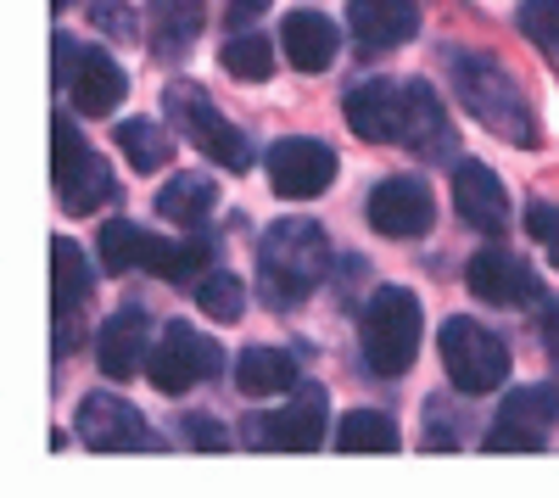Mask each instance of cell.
<instances>
[{
	"label": "cell",
	"mask_w": 559,
	"mask_h": 498,
	"mask_svg": "<svg viewBox=\"0 0 559 498\" xmlns=\"http://www.w3.org/2000/svg\"><path fill=\"white\" fill-rule=\"evenodd\" d=\"M331 275V241L313 218H280L258 241V292L274 308H292L313 297V286Z\"/></svg>",
	"instance_id": "6da1fadb"
},
{
	"label": "cell",
	"mask_w": 559,
	"mask_h": 498,
	"mask_svg": "<svg viewBox=\"0 0 559 498\" xmlns=\"http://www.w3.org/2000/svg\"><path fill=\"white\" fill-rule=\"evenodd\" d=\"M448 73H453V90H459V102L471 118H481L492 134H503V141H515V146H537V118L521 96V84L509 79L498 62L487 57H448Z\"/></svg>",
	"instance_id": "7a4b0ae2"
},
{
	"label": "cell",
	"mask_w": 559,
	"mask_h": 498,
	"mask_svg": "<svg viewBox=\"0 0 559 498\" xmlns=\"http://www.w3.org/2000/svg\"><path fill=\"white\" fill-rule=\"evenodd\" d=\"M358 347H364V365L376 376L414 370V353H419V297L403 292V286H381L376 297L364 303V313H358Z\"/></svg>",
	"instance_id": "3957f363"
},
{
	"label": "cell",
	"mask_w": 559,
	"mask_h": 498,
	"mask_svg": "<svg viewBox=\"0 0 559 498\" xmlns=\"http://www.w3.org/2000/svg\"><path fill=\"white\" fill-rule=\"evenodd\" d=\"M437 347H442L448 381H453L459 392H471V398L498 392L503 376H509V347H503L481 320H471V313H453V320L442 325V336H437Z\"/></svg>",
	"instance_id": "277c9868"
},
{
	"label": "cell",
	"mask_w": 559,
	"mask_h": 498,
	"mask_svg": "<svg viewBox=\"0 0 559 498\" xmlns=\"http://www.w3.org/2000/svg\"><path fill=\"white\" fill-rule=\"evenodd\" d=\"M168 118L179 123V134H191V146H202L218 168H247L252 163V146H247V134L229 123L197 84H174L168 90Z\"/></svg>",
	"instance_id": "5b68a950"
},
{
	"label": "cell",
	"mask_w": 559,
	"mask_h": 498,
	"mask_svg": "<svg viewBox=\"0 0 559 498\" xmlns=\"http://www.w3.org/2000/svg\"><path fill=\"white\" fill-rule=\"evenodd\" d=\"M51 152H57V191H62V208L73 218L96 213L102 202H112V168L84 146V134L73 129V118H57L51 123Z\"/></svg>",
	"instance_id": "8992f818"
},
{
	"label": "cell",
	"mask_w": 559,
	"mask_h": 498,
	"mask_svg": "<svg viewBox=\"0 0 559 498\" xmlns=\"http://www.w3.org/2000/svg\"><path fill=\"white\" fill-rule=\"evenodd\" d=\"M146 376L157 392H191L197 381L218 376V342H207L202 331H191L185 320H174L163 331V342L146 358Z\"/></svg>",
	"instance_id": "52a82bcc"
},
{
	"label": "cell",
	"mask_w": 559,
	"mask_h": 498,
	"mask_svg": "<svg viewBox=\"0 0 559 498\" xmlns=\"http://www.w3.org/2000/svg\"><path fill=\"white\" fill-rule=\"evenodd\" d=\"M336 179V152L324 141H308V134H286V141L269 146V186L286 202H308L319 191H331Z\"/></svg>",
	"instance_id": "ba28073f"
},
{
	"label": "cell",
	"mask_w": 559,
	"mask_h": 498,
	"mask_svg": "<svg viewBox=\"0 0 559 498\" xmlns=\"http://www.w3.org/2000/svg\"><path fill=\"white\" fill-rule=\"evenodd\" d=\"M464 281H471V292L492 308H548V292L532 275V263H521L503 247H481L471 263H464Z\"/></svg>",
	"instance_id": "9c48e42d"
},
{
	"label": "cell",
	"mask_w": 559,
	"mask_h": 498,
	"mask_svg": "<svg viewBox=\"0 0 559 498\" xmlns=\"http://www.w3.org/2000/svg\"><path fill=\"white\" fill-rule=\"evenodd\" d=\"M364 213H369V224H376L386 241H414V236L431 230L437 202H431V186L419 174H392V179H381V186L369 191Z\"/></svg>",
	"instance_id": "30bf717a"
},
{
	"label": "cell",
	"mask_w": 559,
	"mask_h": 498,
	"mask_svg": "<svg viewBox=\"0 0 559 498\" xmlns=\"http://www.w3.org/2000/svg\"><path fill=\"white\" fill-rule=\"evenodd\" d=\"M559 426V392L554 387H515L503 398V410L492 420V442L487 448H515V454H532L543 448V437Z\"/></svg>",
	"instance_id": "8fae6325"
},
{
	"label": "cell",
	"mask_w": 559,
	"mask_h": 498,
	"mask_svg": "<svg viewBox=\"0 0 559 498\" xmlns=\"http://www.w3.org/2000/svg\"><path fill=\"white\" fill-rule=\"evenodd\" d=\"M73 426H79V442L107 448V454H123V448H157V431H152L146 420H140L123 398H102V392H90V398L79 403Z\"/></svg>",
	"instance_id": "7c38bea8"
},
{
	"label": "cell",
	"mask_w": 559,
	"mask_h": 498,
	"mask_svg": "<svg viewBox=\"0 0 559 498\" xmlns=\"http://www.w3.org/2000/svg\"><path fill=\"white\" fill-rule=\"evenodd\" d=\"M453 208L481 236H503V224H509V191H503V179L487 163H476V157H459L453 163Z\"/></svg>",
	"instance_id": "4fadbf2b"
},
{
	"label": "cell",
	"mask_w": 559,
	"mask_h": 498,
	"mask_svg": "<svg viewBox=\"0 0 559 498\" xmlns=\"http://www.w3.org/2000/svg\"><path fill=\"white\" fill-rule=\"evenodd\" d=\"M324 392L319 387H302L280 415H263L252 420V437H263V448H292V454H308V448L324 442Z\"/></svg>",
	"instance_id": "5bb4252c"
},
{
	"label": "cell",
	"mask_w": 559,
	"mask_h": 498,
	"mask_svg": "<svg viewBox=\"0 0 559 498\" xmlns=\"http://www.w3.org/2000/svg\"><path fill=\"white\" fill-rule=\"evenodd\" d=\"M152 320H146V308H118L112 320L102 325L96 336V358H102V376L112 381H129L146 370V358H152Z\"/></svg>",
	"instance_id": "9a60e30c"
},
{
	"label": "cell",
	"mask_w": 559,
	"mask_h": 498,
	"mask_svg": "<svg viewBox=\"0 0 559 498\" xmlns=\"http://www.w3.org/2000/svg\"><path fill=\"white\" fill-rule=\"evenodd\" d=\"M347 129L369 146H397L403 141V84L369 79L347 96Z\"/></svg>",
	"instance_id": "2e32d148"
},
{
	"label": "cell",
	"mask_w": 559,
	"mask_h": 498,
	"mask_svg": "<svg viewBox=\"0 0 559 498\" xmlns=\"http://www.w3.org/2000/svg\"><path fill=\"white\" fill-rule=\"evenodd\" d=\"M414 157H448L453 152V123L437 102L431 84H403V141Z\"/></svg>",
	"instance_id": "e0dca14e"
},
{
	"label": "cell",
	"mask_w": 559,
	"mask_h": 498,
	"mask_svg": "<svg viewBox=\"0 0 559 498\" xmlns=\"http://www.w3.org/2000/svg\"><path fill=\"white\" fill-rule=\"evenodd\" d=\"M347 23L364 51H397L419 28V7L414 0H347Z\"/></svg>",
	"instance_id": "ac0fdd59"
},
{
	"label": "cell",
	"mask_w": 559,
	"mask_h": 498,
	"mask_svg": "<svg viewBox=\"0 0 559 498\" xmlns=\"http://www.w3.org/2000/svg\"><path fill=\"white\" fill-rule=\"evenodd\" d=\"M68 96H73V112L107 118V112H118V102L129 96V79H123V68H118L107 51H79V68H73V79H68Z\"/></svg>",
	"instance_id": "d6986e66"
},
{
	"label": "cell",
	"mask_w": 559,
	"mask_h": 498,
	"mask_svg": "<svg viewBox=\"0 0 559 498\" xmlns=\"http://www.w3.org/2000/svg\"><path fill=\"white\" fill-rule=\"evenodd\" d=\"M280 45H286V57H292L297 73H324L336 62V51H342V34H336V23L324 12H292L286 23H280Z\"/></svg>",
	"instance_id": "ffe728a7"
},
{
	"label": "cell",
	"mask_w": 559,
	"mask_h": 498,
	"mask_svg": "<svg viewBox=\"0 0 559 498\" xmlns=\"http://www.w3.org/2000/svg\"><path fill=\"white\" fill-rule=\"evenodd\" d=\"M197 34H202V0H152V45L163 62L191 51Z\"/></svg>",
	"instance_id": "44dd1931"
},
{
	"label": "cell",
	"mask_w": 559,
	"mask_h": 498,
	"mask_svg": "<svg viewBox=\"0 0 559 498\" xmlns=\"http://www.w3.org/2000/svg\"><path fill=\"white\" fill-rule=\"evenodd\" d=\"M213 202H218V186L207 174H174L168 186L157 191V213L168 224H179V230H197V224L213 213Z\"/></svg>",
	"instance_id": "7402d4cb"
},
{
	"label": "cell",
	"mask_w": 559,
	"mask_h": 498,
	"mask_svg": "<svg viewBox=\"0 0 559 498\" xmlns=\"http://www.w3.org/2000/svg\"><path fill=\"white\" fill-rule=\"evenodd\" d=\"M236 387H241L247 398L286 392V387H297V358L280 353V347H247L241 365H236Z\"/></svg>",
	"instance_id": "603a6c76"
},
{
	"label": "cell",
	"mask_w": 559,
	"mask_h": 498,
	"mask_svg": "<svg viewBox=\"0 0 559 498\" xmlns=\"http://www.w3.org/2000/svg\"><path fill=\"white\" fill-rule=\"evenodd\" d=\"M90 281H96V269L84 263V247L79 241H57L51 247V286H57V313L62 320H79V303L90 297Z\"/></svg>",
	"instance_id": "cb8c5ba5"
},
{
	"label": "cell",
	"mask_w": 559,
	"mask_h": 498,
	"mask_svg": "<svg viewBox=\"0 0 559 498\" xmlns=\"http://www.w3.org/2000/svg\"><path fill=\"white\" fill-rule=\"evenodd\" d=\"M140 269H152L157 281H191V275H202L207 269V241H157V236H146V252H140Z\"/></svg>",
	"instance_id": "d4e9b609"
},
{
	"label": "cell",
	"mask_w": 559,
	"mask_h": 498,
	"mask_svg": "<svg viewBox=\"0 0 559 498\" xmlns=\"http://www.w3.org/2000/svg\"><path fill=\"white\" fill-rule=\"evenodd\" d=\"M336 448H342V454H392V448H397V426L386 415H376V410H353L336 426Z\"/></svg>",
	"instance_id": "484cf974"
},
{
	"label": "cell",
	"mask_w": 559,
	"mask_h": 498,
	"mask_svg": "<svg viewBox=\"0 0 559 498\" xmlns=\"http://www.w3.org/2000/svg\"><path fill=\"white\" fill-rule=\"evenodd\" d=\"M118 146H123V157H129L140 174H157V168H168V157H174L168 129H163V123H146V118L118 123Z\"/></svg>",
	"instance_id": "4316f807"
},
{
	"label": "cell",
	"mask_w": 559,
	"mask_h": 498,
	"mask_svg": "<svg viewBox=\"0 0 559 498\" xmlns=\"http://www.w3.org/2000/svg\"><path fill=\"white\" fill-rule=\"evenodd\" d=\"M140 252H146V230H140V224H129V218L102 224V247H96L102 275H129V269L140 263Z\"/></svg>",
	"instance_id": "83f0119b"
},
{
	"label": "cell",
	"mask_w": 559,
	"mask_h": 498,
	"mask_svg": "<svg viewBox=\"0 0 559 498\" xmlns=\"http://www.w3.org/2000/svg\"><path fill=\"white\" fill-rule=\"evenodd\" d=\"M218 62H224V73H236V79H269L274 73V45L263 39V34H236L218 51Z\"/></svg>",
	"instance_id": "f1b7e54d"
},
{
	"label": "cell",
	"mask_w": 559,
	"mask_h": 498,
	"mask_svg": "<svg viewBox=\"0 0 559 498\" xmlns=\"http://www.w3.org/2000/svg\"><path fill=\"white\" fill-rule=\"evenodd\" d=\"M197 303L213 313V320H241L247 313V292H241V281L236 275H224V269H213V275H202V292H197Z\"/></svg>",
	"instance_id": "f546056e"
},
{
	"label": "cell",
	"mask_w": 559,
	"mask_h": 498,
	"mask_svg": "<svg viewBox=\"0 0 559 498\" xmlns=\"http://www.w3.org/2000/svg\"><path fill=\"white\" fill-rule=\"evenodd\" d=\"M521 34L543 51H559V0H526L521 7Z\"/></svg>",
	"instance_id": "4dcf8cb0"
},
{
	"label": "cell",
	"mask_w": 559,
	"mask_h": 498,
	"mask_svg": "<svg viewBox=\"0 0 559 498\" xmlns=\"http://www.w3.org/2000/svg\"><path fill=\"white\" fill-rule=\"evenodd\" d=\"M179 431L191 437L197 448H207V454H218V448H229V431H224V426H213V420H202V415H185V420H179Z\"/></svg>",
	"instance_id": "1f68e13d"
},
{
	"label": "cell",
	"mask_w": 559,
	"mask_h": 498,
	"mask_svg": "<svg viewBox=\"0 0 559 498\" xmlns=\"http://www.w3.org/2000/svg\"><path fill=\"white\" fill-rule=\"evenodd\" d=\"M526 230H532V241H548V236L559 230V208H548V202H532V208H526Z\"/></svg>",
	"instance_id": "d6a6232c"
},
{
	"label": "cell",
	"mask_w": 559,
	"mask_h": 498,
	"mask_svg": "<svg viewBox=\"0 0 559 498\" xmlns=\"http://www.w3.org/2000/svg\"><path fill=\"white\" fill-rule=\"evenodd\" d=\"M79 51H84L79 39L57 34V84H68V79H73V68H79Z\"/></svg>",
	"instance_id": "836d02e7"
},
{
	"label": "cell",
	"mask_w": 559,
	"mask_h": 498,
	"mask_svg": "<svg viewBox=\"0 0 559 498\" xmlns=\"http://www.w3.org/2000/svg\"><path fill=\"white\" fill-rule=\"evenodd\" d=\"M537 336H543V347L554 353V365H559V303H548V313H543V325H537Z\"/></svg>",
	"instance_id": "e575fe53"
},
{
	"label": "cell",
	"mask_w": 559,
	"mask_h": 498,
	"mask_svg": "<svg viewBox=\"0 0 559 498\" xmlns=\"http://www.w3.org/2000/svg\"><path fill=\"white\" fill-rule=\"evenodd\" d=\"M229 7H236V12H263L269 0H229Z\"/></svg>",
	"instance_id": "d590c367"
},
{
	"label": "cell",
	"mask_w": 559,
	"mask_h": 498,
	"mask_svg": "<svg viewBox=\"0 0 559 498\" xmlns=\"http://www.w3.org/2000/svg\"><path fill=\"white\" fill-rule=\"evenodd\" d=\"M543 247H548V258H554V263H559V230H554V236H548V241H543Z\"/></svg>",
	"instance_id": "8d00e7d4"
},
{
	"label": "cell",
	"mask_w": 559,
	"mask_h": 498,
	"mask_svg": "<svg viewBox=\"0 0 559 498\" xmlns=\"http://www.w3.org/2000/svg\"><path fill=\"white\" fill-rule=\"evenodd\" d=\"M51 7H57V12H62V7H73V0H51Z\"/></svg>",
	"instance_id": "74e56055"
}]
</instances>
